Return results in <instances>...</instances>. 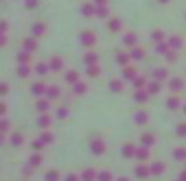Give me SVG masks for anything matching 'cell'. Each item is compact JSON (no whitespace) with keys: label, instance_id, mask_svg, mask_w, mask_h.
<instances>
[{"label":"cell","instance_id":"9","mask_svg":"<svg viewBox=\"0 0 186 181\" xmlns=\"http://www.w3.org/2000/svg\"><path fill=\"white\" fill-rule=\"evenodd\" d=\"M180 105H182V103H180V96H178V94H173V96H169V98H166V109H171V111H173V109H178Z\"/></svg>","mask_w":186,"mask_h":181},{"label":"cell","instance_id":"28","mask_svg":"<svg viewBox=\"0 0 186 181\" xmlns=\"http://www.w3.org/2000/svg\"><path fill=\"white\" fill-rule=\"evenodd\" d=\"M44 33H46V24H44V22H37V24H33V35H35V37L44 35Z\"/></svg>","mask_w":186,"mask_h":181},{"label":"cell","instance_id":"18","mask_svg":"<svg viewBox=\"0 0 186 181\" xmlns=\"http://www.w3.org/2000/svg\"><path fill=\"white\" fill-rule=\"evenodd\" d=\"M149 98H151V96H149V92H147V90H138L136 94H134V100L140 103V105H142V103H147Z\"/></svg>","mask_w":186,"mask_h":181},{"label":"cell","instance_id":"47","mask_svg":"<svg viewBox=\"0 0 186 181\" xmlns=\"http://www.w3.org/2000/svg\"><path fill=\"white\" fill-rule=\"evenodd\" d=\"M11 144H13V146H20V144H22V136H20V133H13V136H11Z\"/></svg>","mask_w":186,"mask_h":181},{"label":"cell","instance_id":"39","mask_svg":"<svg viewBox=\"0 0 186 181\" xmlns=\"http://www.w3.org/2000/svg\"><path fill=\"white\" fill-rule=\"evenodd\" d=\"M175 136L178 137H186V122H180V125L175 127Z\"/></svg>","mask_w":186,"mask_h":181},{"label":"cell","instance_id":"16","mask_svg":"<svg viewBox=\"0 0 186 181\" xmlns=\"http://www.w3.org/2000/svg\"><path fill=\"white\" fill-rule=\"evenodd\" d=\"M169 77V70L166 68H158V70H153V74H151V79H155V81H164Z\"/></svg>","mask_w":186,"mask_h":181},{"label":"cell","instance_id":"31","mask_svg":"<svg viewBox=\"0 0 186 181\" xmlns=\"http://www.w3.org/2000/svg\"><path fill=\"white\" fill-rule=\"evenodd\" d=\"M79 81V72H75V70H70V72H66V83H70V85H75Z\"/></svg>","mask_w":186,"mask_h":181},{"label":"cell","instance_id":"51","mask_svg":"<svg viewBox=\"0 0 186 181\" xmlns=\"http://www.w3.org/2000/svg\"><path fill=\"white\" fill-rule=\"evenodd\" d=\"M66 116H68V109L66 107H59L57 109V118H66Z\"/></svg>","mask_w":186,"mask_h":181},{"label":"cell","instance_id":"19","mask_svg":"<svg viewBox=\"0 0 186 181\" xmlns=\"http://www.w3.org/2000/svg\"><path fill=\"white\" fill-rule=\"evenodd\" d=\"M48 72H50V66H48V63H44V61L35 66V74H37V77H46Z\"/></svg>","mask_w":186,"mask_h":181},{"label":"cell","instance_id":"2","mask_svg":"<svg viewBox=\"0 0 186 181\" xmlns=\"http://www.w3.org/2000/svg\"><path fill=\"white\" fill-rule=\"evenodd\" d=\"M90 151H92L94 155H103L105 153V140L103 137H94L92 142H90Z\"/></svg>","mask_w":186,"mask_h":181},{"label":"cell","instance_id":"53","mask_svg":"<svg viewBox=\"0 0 186 181\" xmlns=\"http://www.w3.org/2000/svg\"><path fill=\"white\" fill-rule=\"evenodd\" d=\"M4 114H7V103L0 100V118H4Z\"/></svg>","mask_w":186,"mask_h":181},{"label":"cell","instance_id":"8","mask_svg":"<svg viewBox=\"0 0 186 181\" xmlns=\"http://www.w3.org/2000/svg\"><path fill=\"white\" fill-rule=\"evenodd\" d=\"M134 159H138V162H147V159H149V148H147V146H140V148H136Z\"/></svg>","mask_w":186,"mask_h":181},{"label":"cell","instance_id":"42","mask_svg":"<svg viewBox=\"0 0 186 181\" xmlns=\"http://www.w3.org/2000/svg\"><path fill=\"white\" fill-rule=\"evenodd\" d=\"M164 59H166V61H175V59H178V52H175L173 48H169V50L164 52Z\"/></svg>","mask_w":186,"mask_h":181},{"label":"cell","instance_id":"30","mask_svg":"<svg viewBox=\"0 0 186 181\" xmlns=\"http://www.w3.org/2000/svg\"><path fill=\"white\" fill-rule=\"evenodd\" d=\"M44 98H48V100H53V98H59V88L57 85H50L46 90V96Z\"/></svg>","mask_w":186,"mask_h":181},{"label":"cell","instance_id":"29","mask_svg":"<svg viewBox=\"0 0 186 181\" xmlns=\"http://www.w3.org/2000/svg\"><path fill=\"white\" fill-rule=\"evenodd\" d=\"M22 48H24V50H29V52H33V50L37 48V42H35L33 37H29V40H24V42H22Z\"/></svg>","mask_w":186,"mask_h":181},{"label":"cell","instance_id":"37","mask_svg":"<svg viewBox=\"0 0 186 181\" xmlns=\"http://www.w3.org/2000/svg\"><path fill=\"white\" fill-rule=\"evenodd\" d=\"M129 61H132V55L129 52H121L118 55V63L121 66H129Z\"/></svg>","mask_w":186,"mask_h":181},{"label":"cell","instance_id":"49","mask_svg":"<svg viewBox=\"0 0 186 181\" xmlns=\"http://www.w3.org/2000/svg\"><path fill=\"white\" fill-rule=\"evenodd\" d=\"M37 4H40V0H24V7L26 9H35Z\"/></svg>","mask_w":186,"mask_h":181},{"label":"cell","instance_id":"40","mask_svg":"<svg viewBox=\"0 0 186 181\" xmlns=\"http://www.w3.org/2000/svg\"><path fill=\"white\" fill-rule=\"evenodd\" d=\"M96 15H99V18H107V15H110V9H107V4H103V7H96Z\"/></svg>","mask_w":186,"mask_h":181},{"label":"cell","instance_id":"50","mask_svg":"<svg viewBox=\"0 0 186 181\" xmlns=\"http://www.w3.org/2000/svg\"><path fill=\"white\" fill-rule=\"evenodd\" d=\"M7 94H9V83L2 81V83H0V96H7Z\"/></svg>","mask_w":186,"mask_h":181},{"label":"cell","instance_id":"15","mask_svg":"<svg viewBox=\"0 0 186 181\" xmlns=\"http://www.w3.org/2000/svg\"><path fill=\"white\" fill-rule=\"evenodd\" d=\"M18 77H20V79L31 77V66H29V63H20V66H18Z\"/></svg>","mask_w":186,"mask_h":181},{"label":"cell","instance_id":"4","mask_svg":"<svg viewBox=\"0 0 186 181\" xmlns=\"http://www.w3.org/2000/svg\"><path fill=\"white\" fill-rule=\"evenodd\" d=\"M107 29H110L112 33H118V31L123 29V20H121V18H110V20H107Z\"/></svg>","mask_w":186,"mask_h":181},{"label":"cell","instance_id":"21","mask_svg":"<svg viewBox=\"0 0 186 181\" xmlns=\"http://www.w3.org/2000/svg\"><path fill=\"white\" fill-rule=\"evenodd\" d=\"M35 107H37V111H40V114H46L48 109H50V100H44V96H42V98L37 100V105H35Z\"/></svg>","mask_w":186,"mask_h":181},{"label":"cell","instance_id":"14","mask_svg":"<svg viewBox=\"0 0 186 181\" xmlns=\"http://www.w3.org/2000/svg\"><path fill=\"white\" fill-rule=\"evenodd\" d=\"M48 66H50V70H53V72H59V70H64V59H59V57H53Z\"/></svg>","mask_w":186,"mask_h":181},{"label":"cell","instance_id":"17","mask_svg":"<svg viewBox=\"0 0 186 181\" xmlns=\"http://www.w3.org/2000/svg\"><path fill=\"white\" fill-rule=\"evenodd\" d=\"M149 170H151V175H162L164 173V164L162 162H153V164H149Z\"/></svg>","mask_w":186,"mask_h":181},{"label":"cell","instance_id":"23","mask_svg":"<svg viewBox=\"0 0 186 181\" xmlns=\"http://www.w3.org/2000/svg\"><path fill=\"white\" fill-rule=\"evenodd\" d=\"M83 63H86V66H92V63H99V55H96L94 50H90V52H88V55L83 57Z\"/></svg>","mask_w":186,"mask_h":181},{"label":"cell","instance_id":"22","mask_svg":"<svg viewBox=\"0 0 186 181\" xmlns=\"http://www.w3.org/2000/svg\"><path fill=\"white\" fill-rule=\"evenodd\" d=\"M166 42H169V46H171L173 50H180V48H182V44H184L180 35H173V37H171V40H166Z\"/></svg>","mask_w":186,"mask_h":181},{"label":"cell","instance_id":"60","mask_svg":"<svg viewBox=\"0 0 186 181\" xmlns=\"http://www.w3.org/2000/svg\"><path fill=\"white\" fill-rule=\"evenodd\" d=\"M158 2H162V4H166V2H171V0H158Z\"/></svg>","mask_w":186,"mask_h":181},{"label":"cell","instance_id":"35","mask_svg":"<svg viewBox=\"0 0 186 181\" xmlns=\"http://www.w3.org/2000/svg\"><path fill=\"white\" fill-rule=\"evenodd\" d=\"M101 74V68H99V63H92V66H88V77L94 79V77H99Z\"/></svg>","mask_w":186,"mask_h":181},{"label":"cell","instance_id":"33","mask_svg":"<svg viewBox=\"0 0 186 181\" xmlns=\"http://www.w3.org/2000/svg\"><path fill=\"white\" fill-rule=\"evenodd\" d=\"M173 157H175L178 162H186V148H182V146L175 148V151H173Z\"/></svg>","mask_w":186,"mask_h":181},{"label":"cell","instance_id":"1","mask_svg":"<svg viewBox=\"0 0 186 181\" xmlns=\"http://www.w3.org/2000/svg\"><path fill=\"white\" fill-rule=\"evenodd\" d=\"M79 44L83 46V48H94L96 46V35H94L92 31H81L79 33Z\"/></svg>","mask_w":186,"mask_h":181},{"label":"cell","instance_id":"10","mask_svg":"<svg viewBox=\"0 0 186 181\" xmlns=\"http://www.w3.org/2000/svg\"><path fill=\"white\" fill-rule=\"evenodd\" d=\"M46 83H44V81H37V83H35V85H33V94H35V96H40V98H42V96H46Z\"/></svg>","mask_w":186,"mask_h":181},{"label":"cell","instance_id":"56","mask_svg":"<svg viewBox=\"0 0 186 181\" xmlns=\"http://www.w3.org/2000/svg\"><path fill=\"white\" fill-rule=\"evenodd\" d=\"M7 44V35H4V33H0V46H4Z\"/></svg>","mask_w":186,"mask_h":181},{"label":"cell","instance_id":"38","mask_svg":"<svg viewBox=\"0 0 186 181\" xmlns=\"http://www.w3.org/2000/svg\"><path fill=\"white\" fill-rule=\"evenodd\" d=\"M123 88H125V83H123V81H118V79L110 83V90H112V92H123Z\"/></svg>","mask_w":186,"mask_h":181},{"label":"cell","instance_id":"26","mask_svg":"<svg viewBox=\"0 0 186 181\" xmlns=\"http://www.w3.org/2000/svg\"><path fill=\"white\" fill-rule=\"evenodd\" d=\"M96 177H99V173H96L94 168H90V170H86V173L81 175V181H96Z\"/></svg>","mask_w":186,"mask_h":181},{"label":"cell","instance_id":"3","mask_svg":"<svg viewBox=\"0 0 186 181\" xmlns=\"http://www.w3.org/2000/svg\"><path fill=\"white\" fill-rule=\"evenodd\" d=\"M160 83H162V81H155V79H151V81L144 85V90L149 92V96H155V94H160V88H162Z\"/></svg>","mask_w":186,"mask_h":181},{"label":"cell","instance_id":"6","mask_svg":"<svg viewBox=\"0 0 186 181\" xmlns=\"http://www.w3.org/2000/svg\"><path fill=\"white\" fill-rule=\"evenodd\" d=\"M149 175H151V170H149V164H142V162H140L138 166H136V177H138V179H147Z\"/></svg>","mask_w":186,"mask_h":181},{"label":"cell","instance_id":"20","mask_svg":"<svg viewBox=\"0 0 186 181\" xmlns=\"http://www.w3.org/2000/svg\"><path fill=\"white\" fill-rule=\"evenodd\" d=\"M129 55H132V61H138V59L144 57V50L140 46H134V48H129Z\"/></svg>","mask_w":186,"mask_h":181},{"label":"cell","instance_id":"55","mask_svg":"<svg viewBox=\"0 0 186 181\" xmlns=\"http://www.w3.org/2000/svg\"><path fill=\"white\" fill-rule=\"evenodd\" d=\"M66 181H81V177H79V175H68Z\"/></svg>","mask_w":186,"mask_h":181},{"label":"cell","instance_id":"12","mask_svg":"<svg viewBox=\"0 0 186 181\" xmlns=\"http://www.w3.org/2000/svg\"><path fill=\"white\" fill-rule=\"evenodd\" d=\"M81 15H83V18L96 15V4H83V7H81Z\"/></svg>","mask_w":186,"mask_h":181},{"label":"cell","instance_id":"54","mask_svg":"<svg viewBox=\"0 0 186 181\" xmlns=\"http://www.w3.org/2000/svg\"><path fill=\"white\" fill-rule=\"evenodd\" d=\"M151 37H153V40H155V42H160V40H162V37H164V33H162V31H155V33H153V35H151Z\"/></svg>","mask_w":186,"mask_h":181},{"label":"cell","instance_id":"48","mask_svg":"<svg viewBox=\"0 0 186 181\" xmlns=\"http://www.w3.org/2000/svg\"><path fill=\"white\" fill-rule=\"evenodd\" d=\"M33 170H35V168H33V166H29V164H26V166H24V168H22V175H24V177H31V175H33Z\"/></svg>","mask_w":186,"mask_h":181},{"label":"cell","instance_id":"25","mask_svg":"<svg viewBox=\"0 0 186 181\" xmlns=\"http://www.w3.org/2000/svg\"><path fill=\"white\" fill-rule=\"evenodd\" d=\"M134 155H136V146L129 144V142L123 144V157H134Z\"/></svg>","mask_w":186,"mask_h":181},{"label":"cell","instance_id":"52","mask_svg":"<svg viewBox=\"0 0 186 181\" xmlns=\"http://www.w3.org/2000/svg\"><path fill=\"white\" fill-rule=\"evenodd\" d=\"M7 29H9V22L7 20H0V33H7Z\"/></svg>","mask_w":186,"mask_h":181},{"label":"cell","instance_id":"34","mask_svg":"<svg viewBox=\"0 0 186 181\" xmlns=\"http://www.w3.org/2000/svg\"><path fill=\"white\" fill-rule=\"evenodd\" d=\"M42 164V155H40V151L35 153V155H31V159H29V166H33V168H37Z\"/></svg>","mask_w":186,"mask_h":181},{"label":"cell","instance_id":"11","mask_svg":"<svg viewBox=\"0 0 186 181\" xmlns=\"http://www.w3.org/2000/svg\"><path fill=\"white\" fill-rule=\"evenodd\" d=\"M169 88H171L173 94H178L180 90H184V81H182V79H171V81H169Z\"/></svg>","mask_w":186,"mask_h":181},{"label":"cell","instance_id":"5","mask_svg":"<svg viewBox=\"0 0 186 181\" xmlns=\"http://www.w3.org/2000/svg\"><path fill=\"white\" fill-rule=\"evenodd\" d=\"M138 74H136V68L134 66H123V81H134Z\"/></svg>","mask_w":186,"mask_h":181},{"label":"cell","instance_id":"45","mask_svg":"<svg viewBox=\"0 0 186 181\" xmlns=\"http://www.w3.org/2000/svg\"><path fill=\"white\" fill-rule=\"evenodd\" d=\"M7 131H9V120L0 118V133H7Z\"/></svg>","mask_w":186,"mask_h":181},{"label":"cell","instance_id":"7","mask_svg":"<svg viewBox=\"0 0 186 181\" xmlns=\"http://www.w3.org/2000/svg\"><path fill=\"white\" fill-rule=\"evenodd\" d=\"M123 44L127 46V48H134V46L138 44V35H136V33H125V37H123Z\"/></svg>","mask_w":186,"mask_h":181},{"label":"cell","instance_id":"59","mask_svg":"<svg viewBox=\"0 0 186 181\" xmlns=\"http://www.w3.org/2000/svg\"><path fill=\"white\" fill-rule=\"evenodd\" d=\"M116 181H129V177H118Z\"/></svg>","mask_w":186,"mask_h":181},{"label":"cell","instance_id":"24","mask_svg":"<svg viewBox=\"0 0 186 181\" xmlns=\"http://www.w3.org/2000/svg\"><path fill=\"white\" fill-rule=\"evenodd\" d=\"M147 120H149V114H147V111H144V109H140L138 114H136V116H134V122H136V125H144V122H147Z\"/></svg>","mask_w":186,"mask_h":181},{"label":"cell","instance_id":"27","mask_svg":"<svg viewBox=\"0 0 186 181\" xmlns=\"http://www.w3.org/2000/svg\"><path fill=\"white\" fill-rule=\"evenodd\" d=\"M153 144H155V136H153V133H144V136H142V146L151 148Z\"/></svg>","mask_w":186,"mask_h":181},{"label":"cell","instance_id":"41","mask_svg":"<svg viewBox=\"0 0 186 181\" xmlns=\"http://www.w3.org/2000/svg\"><path fill=\"white\" fill-rule=\"evenodd\" d=\"M44 179H46V181H59V179H61V175H59L57 170H50V173H46Z\"/></svg>","mask_w":186,"mask_h":181},{"label":"cell","instance_id":"32","mask_svg":"<svg viewBox=\"0 0 186 181\" xmlns=\"http://www.w3.org/2000/svg\"><path fill=\"white\" fill-rule=\"evenodd\" d=\"M72 92H75V94H86V92H88V85H86L83 81H77V83L72 85Z\"/></svg>","mask_w":186,"mask_h":181},{"label":"cell","instance_id":"46","mask_svg":"<svg viewBox=\"0 0 186 181\" xmlns=\"http://www.w3.org/2000/svg\"><path fill=\"white\" fill-rule=\"evenodd\" d=\"M96 181H114V177H112L110 173H99V177H96Z\"/></svg>","mask_w":186,"mask_h":181},{"label":"cell","instance_id":"43","mask_svg":"<svg viewBox=\"0 0 186 181\" xmlns=\"http://www.w3.org/2000/svg\"><path fill=\"white\" fill-rule=\"evenodd\" d=\"M40 140H42L44 144H50V142H53V133H50V131H44V133L40 136Z\"/></svg>","mask_w":186,"mask_h":181},{"label":"cell","instance_id":"36","mask_svg":"<svg viewBox=\"0 0 186 181\" xmlns=\"http://www.w3.org/2000/svg\"><path fill=\"white\" fill-rule=\"evenodd\" d=\"M37 125H40L42 129H48V127H50V118H48L46 114H42V116L37 118Z\"/></svg>","mask_w":186,"mask_h":181},{"label":"cell","instance_id":"58","mask_svg":"<svg viewBox=\"0 0 186 181\" xmlns=\"http://www.w3.org/2000/svg\"><path fill=\"white\" fill-rule=\"evenodd\" d=\"M180 181H186V170L182 173V175H180Z\"/></svg>","mask_w":186,"mask_h":181},{"label":"cell","instance_id":"13","mask_svg":"<svg viewBox=\"0 0 186 181\" xmlns=\"http://www.w3.org/2000/svg\"><path fill=\"white\" fill-rule=\"evenodd\" d=\"M15 61H18V63H31V52L22 48V50L18 52V57H15Z\"/></svg>","mask_w":186,"mask_h":181},{"label":"cell","instance_id":"44","mask_svg":"<svg viewBox=\"0 0 186 181\" xmlns=\"http://www.w3.org/2000/svg\"><path fill=\"white\" fill-rule=\"evenodd\" d=\"M144 85H147V83H144V77H136V79H134V88H138V90H142Z\"/></svg>","mask_w":186,"mask_h":181},{"label":"cell","instance_id":"61","mask_svg":"<svg viewBox=\"0 0 186 181\" xmlns=\"http://www.w3.org/2000/svg\"><path fill=\"white\" fill-rule=\"evenodd\" d=\"M182 111H184V114H186V103H184V105H182Z\"/></svg>","mask_w":186,"mask_h":181},{"label":"cell","instance_id":"57","mask_svg":"<svg viewBox=\"0 0 186 181\" xmlns=\"http://www.w3.org/2000/svg\"><path fill=\"white\" fill-rule=\"evenodd\" d=\"M94 4L96 7H103V4H107V0H94Z\"/></svg>","mask_w":186,"mask_h":181}]
</instances>
